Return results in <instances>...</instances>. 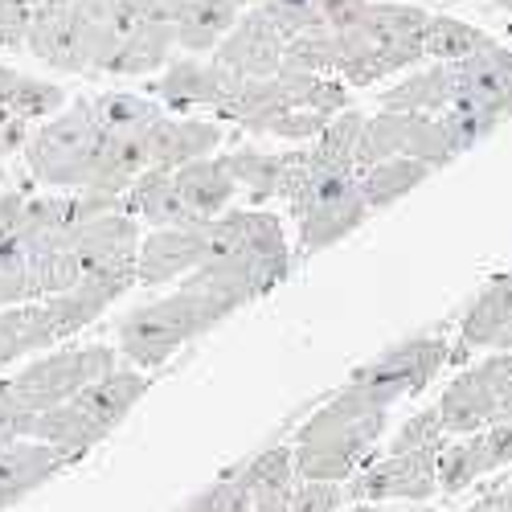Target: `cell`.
I'll return each instance as SVG.
<instances>
[{
	"instance_id": "cell-1",
	"label": "cell",
	"mask_w": 512,
	"mask_h": 512,
	"mask_svg": "<svg viewBox=\"0 0 512 512\" xmlns=\"http://www.w3.org/2000/svg\"><path fill=\"white\" fill-rule=\"evenodd\" d=\"M230 316H234V308L209 300V295L177 287L173 295H160V300L132 308L115 324V353L132 369L148 373V369H160L164 361H173L189 340L213 332Z\"/></svg>"
},
{
	"instance_id": "cell-2",
	"label": "cell",
	"mask_w": 512,
	"mask_h": 512,
	"mask_svg": "<svg viewBox=\"0 0 512 512\" xmlns=\"http://www.w3.org/2000/svg\"><path fill=\"white\" fill-rule=\"evenodd\" d=\"M426 9L418 5H394V0H369L365 17L336 33L340 37V70L336 78L345 87H373V82L414 70L422 58V25Z\"/></svg>"
},
{
	"instance_id": "cell-3",
	"label": "cell",
	"mask_w": 512,
	"mask_h": 512,
	"mask_svg": "<svg viewBox=\"0 0 512 512\" xmlns=\"http://www.w3.org/2000/svg\"><path fill=\"white\" fill-rule=\"evenodd\" d=\"M447 361H451V340L443 332L406 336V340H398V345L381 349L373 361L357 365L353 377L328 398V406L357 414V418L390 410L394 402L422 394L443 373Z\"/></svg>"
},
{
	"instance_id": "cell-4",
	"label": "cell",
	"mask_w": 512,
	"mask_h": 512,
	"mask_svg": "<svg viewBox=\"0 0 512 512\" xmlns=\"http://www.w3.org/2000/svg\"><path fill=\"white\" fill-rule=\"evenodd\" d=\"M103 140H107V132L91 111V99H74L54 119L33 127L21 148V164H25L29 181L41 189L82 193L95 177Z\"/></svg>"
},
{
	"instance_id": "cell-5",
	"label": "cell",
	"mask_w": 512,
	"mask_h": 512,
	"mask_svg": "<svg viewBox=\"0 0 512 512\" xmlns=\"http://www.w3.org/2000/svg\"><path fill=\"white\" fill-rule=\"evenodd\" d=\"M390 410L377 414H345L336 406H320L291 443V459H295V476L308 484H345L353 480L361 467L369 463L373 447L386 435Z\"/></svg>"
},
{
	"instance_id": "cell-6",
	"label": "cell",
	"mask_w": 512,
	"mask_h": 512,
	"mask_svg": "<svg viewBox=\"0 0 512 512\" xmlns=\"http://www.w3.org/2000/svg\"><path fill=\"white\" fill-rule=\"evenodd\" d=\"M115 365H119V353L115 345H103V340H91V345H58L50 353H37L13 377H0V386H5L17 410L41 414V410L70 402L78 390H87L91 381H99Z\"/></svg>"
},
{
	"instance_id": "cell-7",
	"label": "cell",
	"mask_w": 512,
	"mask_h": 512,
	"mask_svg": "<svg viewBox=\"0 0 512 512\" xmlns=\"http://www.w3.org/2000/svg\"><path fill=\"white\" fill-rule=\"evenodd\" d=\"M287 209L295 218V234H300V254H320L336 242H345L373 218L361 189H357V173L353 177H320Z\"/></svg>"
},
{
	"instance_id": "cell-8",
	"label": "cell",
	"mask_w": 512,
	"mask_h": 512,
	"mask_svg": "<svg viewBox=\"0 0 512 512\" xmlns=\"http://www.w3.org/2000/svg\"><path fill=\"white\" fill-rule=\"evenodd\" d=\"M422 160L431 168H447L455 164L439 115H414V111H386L365 115V132H361V148H357V168H369L377 160Z\"/></svg>"
},
{
	"instance_id": "cell-9",
	"label": "cell",
	"mask_w": 512,
	"mask_h": 512,
	"mask_svg": "<svg viewBox=\"0 0 512 512\" xmlns=\"http://www.w3.org/2000/svg\"><path fill=\"white\" fill-rule=\"evenodd\" d=\"M291 275V259H259V254H209V259L189 271L177 287L209 295L226 308H246L254 300L271 295Z\"/></svg>"
},
{
	"instance_id": "cell-10",
	"label": "cell",
	"mask_w": 512,
	"mask_h": 512,
	"mask_svg": "<svg viewBox=\"0 0 512 512\" xmlns=\"http://www.w3.org/2000/svg\"><path fill=\"white\" fill-rule=\"evenodd\" d=\"M439 451H406V455H386V459H377V463H365L353 480H345L349 504L431 500L439 492V476H435Z\"/></svg>"
},
{
	"instance_id": "cell-11",
	"label": "cell",
	"mask_w": 512,
	"mask_h": 512,
	"mask_svg": "<svg viewBox=\"0 0 512 512\" xmlns=\"http://www.w3.org/2000/svg\"><path fill=\"white\" fill-rule=\"evenodd\" d=\"M234 74H226L213 58H193L181 54L173 58L160 78L148 87V99H156L168 115H185V111H218L226 95L234 91Z\"/></svg>"
},
{
	"instance_id": "cell-12",
	"label": "cell",
	"mask_w": 512,
	"mask_h": 512,
	"mask_svg": "<svg viewBox=\"0 0 512 512\" xmlns=\"http://www.w3.org/2000/svg\"><path fill=\"white\" fill-rule=\"evenodd\" d=\"M205 259H209V222L148 230L140 238V254H136V287L181 283Z\"/></svg>"
},
{
	"instance_id": "cell-13",
	"label": "cell",
	"mask_w": 512,
	"mask_h": 512,
	"mask_svg": "<svg viewBox=\"0 0 512 512\" xmlns=\"http://www.w3.org/2000/svg\"><path fill=\"white\" fill-rule=\"evenodd\" d=\"M283 46H287V37L267 21V13L246 9L238 13L234 29L218 41V50L209 58L234 78H267L283 66Z\"/></svg>"
},
{
	"instance_id": "cell-14",
	"label": "cell",
	"mask_w": 512,
	"mask_h": 512,
	"mask_svg": "<svg viewBox=\"0 0 512 512\" xmlns=\"http://www.w3.org/2000/svg\"><path fill=\"white\" fill-rule=\"evenodd\" d=\"M144 226L136 218H127L123 209L95 213L91 222L74 226L70 250L78 254L82 275L87 271H136V254H140Z\"/></svg>"
},
{
	"instance_id": "cell-15",
	"label": "cell",
	"mask_w": 512,
	"mask_h": 512,
	"mask_svg": "<svg viewBox=\"0 0 512 512\" xmlns=\"http://www.w3.org/2000/svg\"><path fill=\"white\" fill-rule=\"evenodd\" d=\"M209 254H259V259H291V242L271 209H226L209 218Z\"/></svg>"
},
{
	"instance_id": "cell-16",
	"label": "cell",
	"mask_w": 512,
	"mask_h": 512,
	"mask_svg": "<svg viewBox=\"0 0 512 512\" xmlns=\"http://www.w3.org/2000/svg\"><path fill=\"white\" fill-rule=\"evenodd\" d=\"M226 127L213 119H193V115H160L144 132V152L148 168H181L189 160H205L222 148Z\"/></svg>"
},
{
	"instance_id": "cell-17",
	"label": "cell",
	"mask_w": 512,
	"mask_h": 512,
	"mask_svg": "<svg viewBox=\"0 0 512 512\" xmlns=\"http://www.w3.org/2000/svg\"><path fill=\"white\" fill-rule=\"evenodd\" d=\"M439 410V422H443V431L447 439H463V435H476L484 431V426H492L500 418V402L488 386V377L480 373V365H467L463 373H455L447 381V390L439 394L435 402Z\"/></svg>"
},
{
	"instance_id": "cell-18",
	"label": "cell",
	"mask_w": 512,
	"mask_h": 512,
	"mask_svg": "<svg viewBox=\"0 0 512 512\" xmlns=\"http://www.w3.org/2000/svg\"><path fill=\"white\" fill-rule=\"evenodd\" d=\"M70 459L37 439H13L0 447V508H13L37 488H46L58 472H66Z\"/></svg>"
},
{
	"instance_id": "cell-19",
	"label": "cell",
	"mask_w": 512,
	"mask_h": 512,
	"mask_svg": "<svg viewBox=\"0 0 512 512\" xmlns=\"http://www.w3.org/2000/svg\"><path fill=\"white\" fill-rule=\"evenodd\" d=\"M148 390H152V377H148V373H140V369H132V365H115L111 373H103L99 381H91L87 390H78L70 402H74L82 414H87L95 426H103V431L111 435L115 426L144 402Z\"/></svg>"
},
{
	"instance_id": "cell-20",
	"label": "cell",
	"mask_w": 512,
	"mask_h": 512,
	"mask_svg": "<svg viewBox=\"0 0 512 512\" xmlns=\"http://www.w3.org/2000/svg\"><path fill=\"white\" fill-rule=\"evenodd\" d=\"M455 74V103H512V50L500 41H484L476 54L451 66Z\"/></svg>"
},
{
	"instance_id": "cell-21",
	"label": "cell",
	"mask_w": 512,
	"mask_h": 512,
	"mask_svg": "<svg viewBox=\"0 0 512 512\" xmlns=\"http://www.w3.org/2000/svg\"><path fill=\"white\" fill-rule=\"evenodd\" d=\"M173 185H177V197L185 201L193 222L218 218L238 197V185H234L222 156H205V160H189V164L173 168Z\"/></svg>"
},
{
	"instance_id": "cell-22",
	"label": "cell",
	"mask_w": 512,
	"mask_h": 512,
	"mask_svg": "<svg viewBox=\"0 0 512 512\" xmlns=\"http://www.w3.org/2000/svg\"><path fill=\"white\" fill-rule=\"evenodd\" d=\"M119 209L127 213V218H136L140 226H152V230L193 226L185 201L177 197L173 168H144V173L127 185V193L119 197Z\"/></svg>"
},
{
	"instance_id": "cell-23",
	"label": "cell",
	"mask_w": 512,
	"mask_h": 512,
	"mask_svg": "<svg viewBox=\"0 0 512 512\" xmlns=\"http://www.w3.org/2000/svg\"><path fill=\"white\" fill-rule=\"evenodd\" d=\"M508 316H512V271L484 283L476 300L467 304V312L459 316V345H451V361H459L463 353L492 349V340L500 336Z\"/></svg>"
},
{
	"instance_id": "cell-24",
	"label": "cell",
	"mask_w": 512,
	"mask_h": 512,
	"mask_svg": "<svg viewBox=\"0 0 512 512\" xmlns=\"http://www.w3.org/2000/svg\"><path fill=\"white\" fill-rule=\"evenodd\" d=\"M361 132H365V111L345 107L340 115H332L320 127V136L312 144H304V156L312 164V173L316 177H353L357 173Z\"/></svg>"
},
{
	"instance_id": "cell-25",
	"label": "cell",
	"mask_w": 512,
	"mask_h": 512,
	"mask_svg": "<svg viewBox=\"0 0 512 512\" xmlns=\"http://www.w3.org/2000/svg\"><path fill=\"white\" fill-rule=\"evenodd\" d=\"M66 87H58V82L50 78H37V74H25L9 62H0V111L37 127L54 119L62 107H66Z\"/></svg>"
},
{
	"instance_id": "cell-26",
	"label": "cell",
	"mask_w": 512,
	"mask_h": 512,
	"mask_svg": "<svg viewBox=\"0 0 512 512\" xmlns=\"http://www.w3.org/2000/svg\"><path fill=\"white\" fill-rule=\"evenodd\" d=\"M58 349V336L50 324V312L41 300L0 308V373L17 365L21 357H37Z\"/></svg>"
},
{
	"instance_id": "cell-27",
	"label": "cell",
	"mask_w": 512,
	"mask_h": 512,
	"mask_svg": "<svg viewBox=\"0 0 512 512\" xmlns=\"http://www.w3.org/2000/svg\"><path fill=\"white\" fill-rule=\"evenodd\" d=\"M234 472H238V480L246 484L254 512H275V508H283V504L291 500L295 484H300V476H295L291 447H283V443L259 451V455L246 459V463H238Z\"/></svg>"
},
{
	"instance_id": "cell-28",
	"label": "cell",
	"mask_w": 512,
	"mask_h": 512,
	"mask_svg": "<svg viewBox=\"0 0 512 512\" xmlns=\"http://www.w3.org/2000/svg\"><path fill=\"white\" fill-rule=\"evenodd\" d=\"M177 58V33L173 25H132L123 33L119 50L107 62V74L115 78H148L160 74Z\"/></svg>"
},
{
	"instance_id": "cell-29",
	"label": "cell",
	"mask_w": 512,
	"mask_h": 512,
	"mask_svg": "<svg viewBox=\"0 0 512 512\" xmlns=\"http://www.w3.org/2000/svg\"><path fill=\"white\" fill-rule=\"evenodd\" d=\"M386 111H414V115H443L455 103V74L451 66H418L402 82L386 87V95L377 99Z\"/></svg>"
},
{
	"instance_id": "cell-30",
	"label": "cell",
	"mask_w": 512,
	"mask_h": 512,
	"mask_svg": "<svg viewBox=\"0 0 512 512\" xmlns=\"http://www.w3.org/2000/svg\"><path fill=\"white\" fill-rule=\"evenodd\" d=\"M431 177H435L431 164L394 156V160H377L369 168H357V189H361L369 213H381V209L398 205L402 197H410L414 189H422Z\"/></svg>"
},
{
	"instance_id": "cell-31",
	"label": "cell",
	"mask_w": 512,
	"mask_h": 512,
	"mask_svg": "<svg viewBox=\"0 0 512 512\" xmlns=\"http://www.w3.org/2000/svg\"><path fill=\"white\" fill-rule=\"evenodd\" d=\"M29 439H37V443H46V447L62 451V455L74 463V459L87 455L91 447H99V443L107 439V431H103V426H95V422L82 414L74 402H62V406H54V410L33 414V422H29Z\"/></svg>"
},
{
	"instance_id": "cell-32",
	"label": "cell",
	"mask_w": 512,
	"mask_h": 512,
	"mask_svg": "<svg viewBox=\"0 0 512 512\" xmlns=\"http://www.w3.org/2000/svg\"><path fill=\"white\" fill-rule=\"evenodd\" d=\"M234 21H238V9L230 0H185V9L173 25L177 50L193 58H209L218 50V41L234 29Z\"/></svg>"
},
{
	"instance_id": "cell-33",
	"label": "cell",
	"mask_w": 512,
	"mask_h": 512,
	"mask_svg": "<svg viewBox=\"0 0 512 512\" xmlns=\"http://www.w3.org/2000/svg\"><path fill=\"white\" fill-rule=\"evenodd\" d=\"M230 177L238 185V193H246L250 209H263L271 197H279V185H283V164H287V152H263V148H234L222 156Z\"/></svg>"
},
{
	"instance_id": "cell-34",
	"label": "cell",
	"mask_w": 512,
	"mask_h": 512,
	"mask_svg": "<svg viewBox=\"0 0 512 512\" xmlns=\"http://www.w3.org/2000/svg\"><path fill=\"white\" fill-rule=\"evenodd\" d=\"M87 99H91L99 127L111 136H140L164 115V107L156 99L136 95V91H103V95H87Z\"/></svg>"
},
{
	"instance_id": "cell-35",
	"label": "cell",
	"mask_w": 512,
	"mask_h": 512,
	"mask_svg": "<svg viewBox=\"0 0 512 512\" xmlns=\"http://www.w3.org/2000/svg\"><path fill=\"white\" fill-rule=\"evenodd\" d=\"M484 41H492L484 29L467 25L459 17H447V13H431L426 25H422V58L439 62V66H455L467 54H476Z\"/></svg>"
},
{
	"instance_id": "cell-36",
	"label": "cell",
	"mask_w": 512,
	"mask_h": 512,
	"mask_svg": "<svg viewBox=\"0 0 512 512\" xmlns=\"http://www.w3.org/2000/svg\"><path fill=\"white\" fill-rule=\"evenodd\" d=\"M488 472H492V463H488V451H484L480 431H476V435H463V439H447L443 451H439V459H435L439 492H447V496L472 488V484L484 480Z\"/></svg>"
},
{
	"instance_id": "cell-37",
	"label": "cell",
	"mask_w": 512,
	"mask_h": 512,
	"mask_svg": "<svg viewBox=\"0 0 512 512\" xmlns=\"http://www.w3.org/2000/svg\"><path fill=\"white\" fill-rule=\"evenodd\" d=\"M283 66L336 78V70H340V37L332 29H308L300 37H291L283 46Z\"/></svg>"
},
{
	"instance_id": "cell-38",
	"label": "cell",
	"mask_w": 512,
	"mask_h": 512,
	"mask_svg": "<svg viewBox=\"0 0 512 512\" xmlns=\"http://www.w3.org/2000/svg\"><path fill=\"white\" fill-rule=\"evenodd\" d=\"M82 279V263L74 250H41L29 254V300H50L70 291Z\"/></svg>"
},
{
	"instance_id": "cell-39",
	"label": "cell",
	"mask_w": 512,
	"mask_h": 512,
	"mask_svg": "<svg viewBox=\"0 0 512 512\" xmlns=\"http://www.w3.org/2000/svg\"><path fill=\"white\" fill-rule=\"evenodd\" d=\"M29 304V250L17 234L0 238V308Z\"/></svg>"
},
{
	"instance_id": "cell-40",
	"label": "cell",
	"mask_w": 512,
	"mask_h": 512,
	"mask_svg": "<svg viewBox=\"0 0 512 512\" xmlns=\"http://www.w3.org/2000/svg\"><path fill=\"white\" fill-rule=\"evenodd\" d=\"M443 443H447V431H443V422H439V410H435V406H426V410L410 414V418L398 426V435L390 439V451H386V455L439 451Z\"/></svg>"
},
{
	"instance_id": "cell-41",
	"label": "cell",
	"mask_w": 512,
	"mask_h": 512,
	"mask_svg": "<svg viewBox=\"0 0 512 512\" xmlns=\"http://www.w3.org/2000/svg\"><path fill=\"white\" fill-rule=\"evenodd\" d=\"M259 9L287 41L308 29H324V0H263Z\"/></svg>"
},
{
	"instance_id": "cell-42",
	"label": "cell",
	"mask_w": 512,
	"mask_h": 512,
	"mask_svg": "<svg viewBox=\"0 0 512 512\" xmlns=\"http://www.w3.org/2000/svg\"><path fill=\"white\" fill-rule=\"evenodd\" d=\"M181 512H254V508H250L246 484L238 480V472H230L218 484H209L205 492H197Z\"/></svg>"
},
{
	"instance_id": "cell-43",
	"label": "cell",
	"mask_w": 512,
	"mask_h": 512,
	"mask_svg": "<svg viewBox=\"0 0 512 512\" xmlns=\"http://www.w3.org/2000/svg\"><path fill=\"white\" fill-rule=\"evenodd\" d=\"M345 504H349L345 484H308V480H300L291 492V500L275 512H340Z\"/></svg>"
},
{
	"instance_id": "cell-44",
	"label": "cell",
	"mask_w": 512,
	"mask_h": 512,
	"mask_svg": "<svg viewBox=\"0 0 512 512\" xmlns=\"http://www.w3.org/2000/svg\"><path fill=\"white\" fill-rule=\"evenodd\" d=\"M29 21H33V9L29 5H21V0H0V50L25 54Z\"/></svg>"
},
{
	"instance_id": "cell-45",
	"label": "cell",
	"mask_w": 512,
	"mask_h": 512,
	"mask_svg": "<svg viewBox=\"0 0 512 512\" xmlns=\"http://www.w3.org/2000/svg\"><path fill=\"white\" fill-rule=\"evenodd\" d=\"M185 0H123V13L132 25H177Z\"/></svg>"
},
{
	"instance_id": "cell-46",
	"label": "cell",
	"mask_w": 512,
	"mask_h": 512,
	"mask_svg": "<svg viewBox=\"0 0 512 512\" xmlns=\"http://www.w3.org/2000/svg\"><path fill=\"white\" fill-rule=\"evenodd\" d=\"M480 439H484V451H488L492 472H500V467H512V414H504V418H496L492 426H484Z\"/></svg>"
},
{
	"instance_id": "cell-47",
	"label": "cell",
	"mask_w": 512,
	"mask_h": 512,
	"mask_svg": "<svg viewBox=\"0 0 512 512\" xmlns=\"http://www.w3.org/2000/svg\"><path fill=\"white\" fill-rule=\"evenodd\" d=\"M29 422H33V414L17 410L13 398L5 394V386H0V447H9L13 439H29Z\"/></svg>"
},
{
	"instance_id": "cell-48",
	"label": "cell",
	"mask_w": 512,
	"mask_h": 512,
	"mask_svg": "<svg viewBox=\"0 0 512 512\" xmlns=\"http://www.w3.org/2000/svg\"><path fill=\"white\" fill-rule=\"evenodd\" d=\"M369 9V0H324V29L345 33L353 29Z\"/></svg>"
},
{
	"instance_id": "cell-49",
	"label": "cell",
	"mask_w": 512,
	"mask_h": 512,
	"mask_svg": "<svg viewBox=\"0 0 512 512\" xmlns=\"http://www.w3.org/2000/svg\"><path fill=\"white\" fill-rule=\"evenodd\" d=\"M463 512H512V500H508V492L500 488V492H488V496H480L472 508H463Z\"/></svg>"
},
{
	"instance_id": "cell-50",
	"label": "cell",
	"mask_w": 512,
	"mask_h": 512,
	"mask_svg": "<svg viewBox=\"0 0 512 512\" xmlns=\"http://www.w3.org/2000/svg\"><path fill=\"white\" fill-rule=\"evenodd\" d=\"M492 353H512V316L504 320V328H500V336L492 340Z\"/></svg>"
},
{
	"instance_id": "cell-51",
	"label": "cell",
	"mask_w": 512,
	"mask_h": 512,
	"mask_svg": "<svg viewBox=\"0 0 512 512\" xmlns=\"http://www.w3.org/2000/svg\"><path fill=\"white\" fill-rule=\"evenodd\" d=\"M340 512H402V508H390V504H345Z\"/></svg>"
},
{
	"instance_id": "cell-52",
	"label": "cell",
	"mask_w": 512,
	"mask_h": 512,
	"mask_svg": "<svg viewBox=\"0 0 512 512\" xmlns=\"http://www.w3.org/2000/svg\"><path fill=\"white\" fill-rule=\"evenodd\" d=\"M230 5H234L238 13H246V9H259V5H263V0H230Z\"/></svg>"
},
{
	"instance_id": "cell-53",
	"label": "cell",
	"mask_w": 512,
	"mask_h": 512,
	"mask_svg": "<svg viewBox=\"0 0 512 512\" xmlns=\"http://www.w3.org/2000/svg\"><path fill=\"white\" fill-rule=\"evenodd\" d=\"M5 189H9V168L0 164V193H5Z\"/></svg>"
},
{
	"instance_id": "cell-54",
	"label": "cell",
	"mask_w": 512,
	"mask_h": 512,
	"mask_svg": "<svg viewBox=\"0 0 512 512\" xmlns=\"http://www.w3.org/2000/svg\"><path fill=\"white\" fill-rule=\"evenodd\" d=\"M496 9H504V13H512V0H496Z\"/></svg>"
},
{
	"instance_id": "cell-55",
	"label": "cell",
	"mask_w": 512,
	"mask_h": 512,
	"mask_svg": "<svg viewBox=\"0 0 512 512\" xmlns=\"http://www.w3.org/2000/svg\"><path fill=\"white\" fill-rule=\"evenodd\" d=\"M21 5H29V9H37V5H46V0H21Z\"/></svg>"
},
{
	"instance_id": "cell-56",
	"label": "cell",
	"mask_w": 512,
	"mask_h": 512,
	"mask_svg": "<svg viewBox=\"0 0 512 512\" xmlns=\"http://www.w3.org/2000/svg\"><path fill=\"white\" fill-rule=\"evenodd\" d=\"M504 492H508V500H512V484H508V488H504Z\"/></svg>"
},
{
	"instance_id": "cell-57",
	"label": "cell",
	"mask_w": 512,
	"mask_h": 512,
	"mask_svg": "<svg viewBox=\"0 0 512 512\" xmlns=\"http://www.w3.org/2000/svg\"><path fill=\"white\" fill-rule=\"evenodd\" d=\"M402 512H410V508H402Z\"/></svg>"
}]
</instances>
